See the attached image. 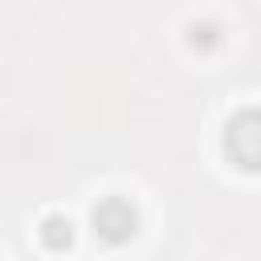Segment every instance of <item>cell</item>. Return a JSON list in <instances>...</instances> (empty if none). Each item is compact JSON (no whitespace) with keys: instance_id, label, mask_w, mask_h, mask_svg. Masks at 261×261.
Masks as SVG:
<instances>
[{"instance_id":"obj_1","label":"cell","mask_w":261,"mask_h":261,"mask_svg":"<svg viewBox=\"0 0 261 261\" xmlns=\"http://www.w3.org/2000/svg\"><path fill=\"white\" fill-rule=\"evenodd\" d=\"M224 155L241 171H261V106H245L224 126Z\"/></svg>"},{"instance_id":"obj_2","label":"cell","mask_w":261,"mask_h":261,"mask_svg":"<svg viewBox=\"0 0 261 261\" xmlns=\"http://www.w3.org/2000/svg\"><path fill=\"white\" fill-rule=\"evenodd\" d=\"M90 224H94V237H102L106 245H122L135 237L139 228V212L126 196H102L94 208H90Z\"/></svg>"},{"instance_id":"obj_3","label":"cell","mask_w":261,"mask_h":261,"mask_svg":"<svg viewBox=\"0 0 261 261\" xmlns=\"http://www.w3.org/2000/svg\"><path fill=\"white\" fill-rule=\"evenodd\" d=\"M37 232H41L45 249H53V253H61V249L73 245V224H69V216H61V212H49Z\"/></svg>"},{"instance_id":"obj_4","label":"cell","mask_w":261,"mask_h":261,"mask_svg":"<svg viewBox=\"0 0 261 261\" xmlns=\"http://www.w3.org/2000/svg\"><path fill=\"white\" fill-rule=\"evenodd\" d=\"M188 45H192V49H216V45H220V29H216L212 20H200V24L188 29Z\"/></svg>"}]
</instances>
